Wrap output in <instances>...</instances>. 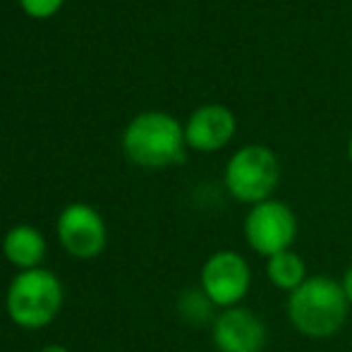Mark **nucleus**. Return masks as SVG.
Returning a JSON list of instances; mask_svg holds the SVG:
<instances>
[{"label":"nucleus","mask_w":352,"mask_h":352,"mask_svg":"<svg viewBox=\"0 0 352 352\" xmlns=\"http://www.w3.org/2000/svg\"><path fill=\"white\" fill-rule=\"evenodd\" d=\"M350 302L343 285L329 276H309L287 297V319L302 336L324 340L348 321Z\"/></svg>","instance_id":"1"},{"label":"nucleus","mask_w":352,"mask_h":352,"mask_svg":"<svg viewBox=\"0 0 352 352\" xmlns=\"http://www.w3.org/2000/svg\"><path fill=\"white\" fill-rule=\"evenodd\" d=\"M185 127L163 111L132 118L122 132V151L142 168H168L185 161Z\"/></svg>","instance_id":"2"},{"label":"nucleus","mask_w":352,"mask_h":352,"mask_svg":"<svg viewBox=\"0 0 352 352\" xmlns=\"http://www.w3.org/2000/svg\"><path fill=\"white\" fill-rule=\"evenodd\" d=\"M63 307V283L53 271H19L5 295V311L19 329L36 331L48 326Z\"/></svg>","instance_id":"3"},{"label":"nucleus","mask_w":352,"mask_h":352,"mask_svg":"<svg viewBox=\"0 0 352 352\" xmlns=\"http://www.w3.org/2000/svg\"><path fill=\"white\" fill-rule=\"evenodd\" d=\"M280 180V161L274 148L264 144H247L237 148L226 163L223 182L232 199L242 204H261L271 199Z\"/></svg>","instance_id":"4"},{"label":"nucleus","mask_w":352,"mask_h":352,"mask_svg":"<svg viewBox=\"0 0 352 352\" xmlns=\"http://www.w3.org/2000/svg\"><path fill=\"white\" fill-rule=\"evenodd\" d=\"M297 237V216L285 201L266 199L254 204L245 218V240L250 250L259 256H271L287 252Z\"/></svg>","instance_id":"5"},{"label":"nucleus","mask_w":352,"mask_h":352,"mask_svg":"<svg viewBox=\"0 0 352 352\" xmlns=\"http://www.w3.org/2000/svg\"><path fill=\"white\" fill-rule=\"evenodd\" d=\"M252 285L250 264L242 254L232 250H218L201 266L199 287L213 307L230 309L240 307Z\"/></svg>","instance_id":"6"},{"label":"nucleus","mask_w":352,"mask_h":352,"mask_svg":"<svg viewBox=\"0 0 352 352\" xmlns=\"http://www.w3.org/2000/svg\"><path fill=\"white\" fill-rule=\"evenodd\" d=\"M63 250L74 259H96L108 245V230L94 206L74 201L60 211L56 223Z\"/></svg>","instance_id":"7"},{"label":"nucleus","mask_w":352,"mask_h":352,"mask_svg":"<svg viewBox=\"0 0 352 352\" xmlns=\"http://www.w3.org/2000/svg\"><path fill=\"white\" fill-rule=\"evenodd\" d=\"M213 345L218 352H261L266 348V326L252 309L230 307L213 321Z\"/></svg>","instance_id":"8"},{"label":"nucleus","mask_w":352,"mask_h":352,"mask_svg":"<svg viewBox=\"0 0 352 352\" xmlns=\"http://www.w3.org/2000/svg\"><path fill=\"white\" fill-rule=\"evenodd\" d=\"M237 132V118L223 103H204L192 111L185 125V142L190 148L213 153L226 148Z\"/></svg>","instance_id":"9"},{"label":"nucleus","mask_w":352,"mask_h":352,"mask_svg":"<svg viewBox=\"0 0 352 352\" xmlns=\"http://www.w3.org/2000/svg\"><path fill=\"white\" fill-rule=\"evenodd\" d=\"M3 254L19 271L41 269L46 256V237L34 226H14L3 237Z\"/></svg>","instance_id":"10"},{"label":"nucleus","mask_w":352,"mask_h":352,"mask_svg":"<svg viewBox=\"0 0 352 352\" xmlns=\"http://www.w3.org/2000/svg\"><path fill=\"white\" fill-rule=\"evenodd\" d=\"M266 276L278 290L295 292L309 276H307V264L297 252L287 250L280 254L266 259Z\"/></svg>","instance_id":"11"},{"label":"nucleus","mask_w":352,"mask_h":352,"mask_svg":"<svg viewBox=\"0 0 352 352\" xmlns=\"http://www.w3.org/2000/svg\"><path fill=\"white\" fill-rule=\"evenodd\" d=\"M177 309H180V314L185 316L187 321H192V324H204V321L211 319V300L209 297L199 290H185L180 295V302H177Z\"/></svg>","instance_id":"12"},{"label":"nucleus","mask_w":352,"mask_h":352,"mask_svg":"<svg viewBox=\"0 0 352 352\" xmlns=\"http://www.w3.org/2000/svg\"><path fill=\"white\" fill-rule=\"evenodd\" d=\"M65 0H19L22 10L34 19H46V17H53L58 10L63 8Z\"/></svg>","instance_id":"13"},{"label":"nucleus","mask_w":352,"mask_h":352,"mask_svg":"<svg viewBox=\"0 0 352 352\" xmlns=\"http://www.w3.org/2000/svg\"><path fill=\"white\" fill-rule=\"evenodd\" d=\"M340 285H343V292L345 297H348V302L352 305V266L343 274V280H340Z\"/></svg>","instance_id":"14"},{"label":"nucleus","mask_w":352,"mask_h":352,"mask_svg":"<svg viewBox=\"0 0 352 352\" xmlns=\"http://www.w3.org/2000/svg\"><path fill=\"white\" fill-rule=\"evenodd\" d=\"M38 352H70V350L63 348V345H56V343H53V345H43V348L38 350Z\"/></svg>","instance_id":"15"},{"label":"nucleus","mask_w":352,"mask_h":352,"mask_svg":"<svg viewBox=\"0 0 352 352\" xmlns=\"http://www.w3.org/2000/svg\"><path fill=\"white\" fill-rule=\"evenodd\" d=\"M348 158H350V163H352V137H350V142H348Z\"/></svg>","instance_id":"16"}]
</instances>
